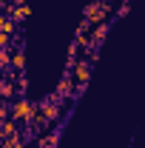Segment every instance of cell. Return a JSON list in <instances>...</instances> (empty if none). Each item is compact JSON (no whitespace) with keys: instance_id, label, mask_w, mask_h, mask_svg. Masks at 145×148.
Instances as JSON below:
<instances>
[{"instance_id":"cell-1","label":"cell","mask_w":145,"mask_h":148,"mask_svg":"<svg viewBox=\"0 0 145 148\" xmlns=\"http://www.w3.org/2000/svg\"><path fill=\"white\" fill-rule=\"evenodd\" d=\"M34 103L31 100H26V97H20V100H14L12 106H9V117L12 120H17V123H31V117H34Z\"/></svg>"},{"instance_id":"cell-2","label":"cell","mask_w":145,"mask_h":148,"mask_svg":"<svg viewBox=\"0 0 145 148\" xmlns=\"http://www.w3.org/2000/svg\"><path fill=\"white\" fill-rule=\"evenodd\" d=\"M68 66H71V77H74V83H77V91H80L91 77V60L77 57V60H68Z\"/></svg>"},{"instance_id":"cell-3","label":"cell","mask_w":145,"mask_h":148,"mask_svg":"<svg viewBox=\"0 0 145 148\" xmlns=\"http://www.w3.org/2000/svg\"><path fill=\"white\" fill-rule=\"evenodd\" d=\"M108 12H111V3H105V0H94L91 6H85V14H83V17L88 20L91 26H97V23H105Z\"/></svg>"},{"instance_id":"cell-4","label":"cell","mask_w":145,"mask_h":148,"mask_svg":"<svg viewBox=\"0 0 145 148\" xmlns=\"http://www.w3.org/2000/svg\"><path fill=\"white\" fill-rule=\"evenodd\" d=\"M77 94V86H74V77L71 74H63V80L57 83V88H54V94H51V100H66V97H74Z\"/></svg>"},{"instance_id":"cell-5","label":"cell","mask_w":145,"mask_h":148,"mask_svg":"<svg viewBox=\"0 0 145 148\" xmlns=\"http://www.w3.org/2000/svg\"><path fill=\"white\" fill-rule=\"evenodd\" d=\"M37 108H40V117H43V125H49L51 120L60 117V103H57V100H46V103H40Z\"/></svg>"},{"instance_id":"cell-6","label":"cell","mask_w":145,"mask_h":148,"mask_svg":"<svg viewBox=\"0 0 145 148\" xmlns=\"http://www.w3.org/2000/svg\"><path fill=\"white\" fill-rule=\"evenodd\" d=\"M3 14H9L12 23L17 26V23H23V20L31 14V6H29V3H23V6H6V12H3Z\"/></svg>"},{"instance_id":"cell-7","label":"cell","mask_w":145,"mask_h":148,"mask_svg":"<svg viewBox=\"0 0 145 148\" xmlns=\"http://www.w3.org/2000/svg\"><path fill=\"white\" fill-rule=\"evenodd\" d=\"M9 69H12V71L14 74H20V71H26V54H23V51H14V49H12V60H9Z\"/></svg>"},{"instance_id":"cell-8","label":"cell","mask_w":145,"mask_h":148,"mask_svg":"<svg viewBox=\"0 0 145 148\" xmlns=\"http://www.w3.org/2000/svg\"><path fill=\"white\" fill-rule=\"evenodd\" d=\"M105 32H108V23H97V26H91V40H94L97 49H100V43H103Z\"/></svg>"},{"instance_id":"cell-9","label":"cell","mask_w":145,"mask_h":148,"mask_svg":"<svg viewBox=\"0 0 145 148\" xmlns=\"http://www.w3.org/2000/svg\"><path fill=\"white\" fill-rule=\"evenodd\" d=\"M14 32H17V26L12 23V17L0 12V34H9V37H12V34H14Z\"/></svg>"},{"instance_id":"cell-10","label":"cell","mask_w":145,"mask_h":148,"mask_svg":"<svg viewBox=\"0 0 145 148\" xmlns=\"http://www.w3.org/2000/svg\"><path fill=\"white\" fill-rule=\"evenodd\" d=\"M14 91H17V88H14V80H9V77H6V80L0 83V94H3V100H12Z\"/></svg>"},{"instance_id":"cell-11","label":"cell","mask_w":145,"mask_h":148,"mask_svg":"<svg viewBox=\"0 0 145 148\" xmlns=\"http://www.w3.org/2000/svg\"><path fill=\"white\" fill-rule=\"evenodd\" d=\"M0 131H3V137H14L17 134V123L14 120H3L0 123Z\"/></svg>"},{"instance_id":"cell-12","label":"cell","mask_w":145,"mask_h":148,"mask_svg":"<svg viewBox=\"0 0 145 148\" xmlns=\"http://www.w3.org/2000/svg\"><path fill=\"white\" fill-rule=\"evenodd\" d=\"M0 148H26V145H23L20 134H14V137H6V140L0 143Z\"/></svg>"},{"instance_id":"cell-13","label":"cell","mask_w":145,"mask_h":148,"mask_svg":"<svg viewBox=\"0 0 145 148\" xmlns=\"http://www.w3.org/2000/svg\"><path fill=\"white\" fill-rule=\"evenodd\" d=\"M9 60H12V49H0V69L9 71Z\"/></svg>"},{"instance_id":"cell-14","label":"cell","mask_w":145,"mask_h":148,"mask_svg":"<svg viewBox=\"0 0 145 148\" xmlns=\"http://www.w3.org/2000/svg\"><path fill=\"white\" fill-rule=\"evenodd\" d=\"M14 83H17V91H20V94L26 91V86H29V80H26V74H23V71L14 74Z\"/></svg>"},{"instance_id":"cell-15","label":"cell","mask_w":145,"mask_h":148,"mask_svg":"<svg viewBox=\"0 0 145 148\" xmlns=\"http://www.w3.org/2000/svg\"><path fill=\"white\" fill-rule=\"evenodd\" d=\"M77 32H91V23L83 17V20H80V26H77Z\"/></svg>"},{"instance_id":"cell-16","label":"cell","mask_w":145,"mask_h":148,"mask_svg":"<svg viewBox=\"0 0 145 148\" xmlns=\"http://www.w3.org/2000/svg\"><path fill=\"white\" fill-rule=\"evenodd\" d=\"M3 120H9V106H6V103L0 106V123H3Z\"/></svg>"},{"instance_id":"cell-17","label":"cell","mask_w":145,"mask_h":148,"mask_svg":"<svg viewBox=\"0 0 145 148\" xmlns=\"http://www.w3.org/2000/svg\"><path fill=\"white\" fill-rule=\"evenodd\" d=\"M9 40H12L9 34H0V49H9Z\"/></svg>"},{"instance_id":"cell-18","label":"cell","mask_w":145,"mask_h":148,"mask_svg":"<svg viewBox=\"0 0 145 148\" xmlns=\"http://www.w3.org/2000/svg\"><path fill=\"white\" fill-rule=\"evenodd\" d=\"M128 6H131V3H128V0H122V3H120V9H117V14H125Z\"/></svg>"},{"instance_id":"cell-19","label":"cell","mask_w":145,"mask_h":148,"mask_svg":"<svg viewBox=\"0 0 145 148\" xmlns=\"http://www.w3.org/2000/svg\"><path fill=\"white\" fill-rule=\"evenodd\" d=\"M105 3H111V6H120V3H122V0H105Z\"/></svg>"},{"instance_id":"cell-20","label":"cell","mask_w":145,"mask_h":148,"mask_svg":"<svg viewBox=\"0 0 145 148\" xmlns=\"http://www.w3.org/2000/svg\"><path fill=\"white\" fill-rule=\"evenodd\" d=\"M23 3H26V0H14V6H23Z\"/></svg>"}]
</instances>
